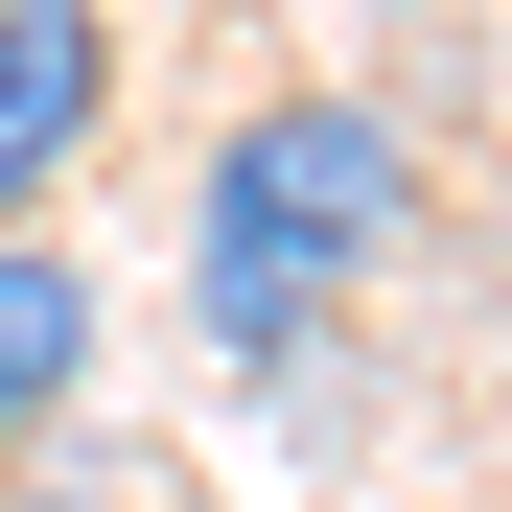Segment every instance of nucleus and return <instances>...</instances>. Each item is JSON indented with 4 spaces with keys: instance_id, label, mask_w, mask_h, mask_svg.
Returning a JSON list of instances; mask_svg holds the SVG:
<instances>
[{
    "instance_id": "obj_1",
    "label": "nucleus",
    "mask_w": 512,
    "mask_h": 512,
    "mask_svg": "<svg viewBox=\"0 0 512 512\" xmlns=\"http://www.w3.org/2000/svg\"><path fill=\"white\" fill-rule=\"evenodd\" d=\"M419 233V140L373 94H256L210 140V187H187V280H210V350L233 373H280L326 303L373 280V256Z\"/></svg>"
},
{
    "instance_id": "obj_2",
    "label": "nucleus",
    "mask_w": 512,
    "mask_h": 512,
    "mask_svg": "<svg viewBox=\"0 0 512 512\" xmlns=\"http://www.w3.org/2000/svg\"><path fill=\"white\" fill-rule=\"evenodd\" d=\"M94 117H117V0H0V233L70 210Z\"/></svg>"
},
{
    "instance_id": "obj_3",
    "label": "nucleus",
    "mask_w": 512,
    "mask_h": 512,
    "mask_svg": "<svg viewBox=\"0 0 512 512\" xmlns=\"http://www.w3.org/2000/svg\"><path fill=\"white\" fill-rule=\"evenodd\" d=\"M70 373H94V280H70V256H47V233H0V396H24V419H47Z\"/></svg>"
},
{
    "instance_id": "obj_4",
    "label": "nucleus",
    "mask_w": 512,
    "mask_h": 512,
    "mask_svg": "<svg viewBox=\"0 0 512 512\" xmlns=\"http://www.w3.org/2000/svg\"><path fill=\"white\" fill-rule=\"evenodd\" d=\"M0 512H140V489H0Z\"/></svg>"
},
{
    "instance_id": "obj_5",
    "label": "nucleus",
    "mask_w": 512,
    "mask_h": 512,
    "mask_svg": "<svg viewBox=\"0 0 512 512\" xmlns=\"http://www.w3.org/2000/svg\"><path fill=\"white\" fill-rule=\"evenodd\" d=\"M0 489H24V396H0Z\"/></svg>"
}]
</instances>
